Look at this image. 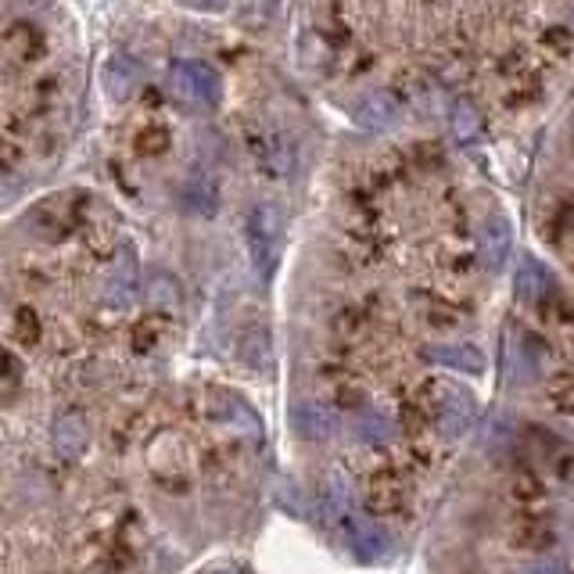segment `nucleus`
<instances>
[{"label": "nucleus", "instance_id": "nucleus-1", "mask_svg": "<svg viewBox=\"0 0 574 574\" xmlns=\"http://www.w3.org/2000/svg\"><path fill=\"white\" fill-rule=\"evenodd\" d=\"M147 470H152L155 484L176 495L190 492V484H195V456H190V446L180 435L161 431L147 441Z\"/></svg>", "mask_w": 574, "mask_h": 574}, {"label": "nucleus", "instance_id": "nucleus-2", "mask_svg": "<svg viewBox=\"0 0 574 574\" xmlns=\"http://www.w3.org/2000/svg\"><path fill=\"white\" fill-rule=\"evenodd\" d=\"M169 94L187 108L209 112L219 105L223 80H219V72L209 62H176L169 69Z\"/></svg>", "mask_w": 574, "mask_h": 574}, {"label": "nucleus", "instance_id": "nucleus-3", "mask_svg": "<svg viewBox=\"0 0 574 574\" xmlns=\"http://www.w3.org/2000/svg\"><path fill=\"white\" fill-rule=\"evenodd\" d=\"M252 158L270 180H288L294 166H299V147L284 129H259L252 137Z\"/></svg>", "mask_w": 574, "mask_h": 574}, {"label": "nucleus", "instance_id": "nucleus-4", "mask_svg": "<svg viewBox=\"0 0 574 574\" xmlns=\"http://www.w3.org/2000/svg\"><path fill=\"white\" fill-rule=\"evenodd\" d=\"M248 248H252L255 267L270 273L276 252H281V216H276L273 205H255L252 216H248Z\"/></svg>", "mask_w": 574, "mask_h": 574}, {"label": "nucleus", "instance_id": "nucleus-5", "mask_svg": "<svg viewBox=\"0 0 574 574\" xmlns=\"http://www.w3.org/2000/svg\"><path fill=\"white\" fill-rule=\"evenodd\" d=\"M363 503L377 518H395L406 507V484L399 470H374L371 481H366V495Z\"/></svg>", "mask_w": 574, "mask_h": 574}, {"label": "nucleus", "instance_id": "nucleus-6", "mask_svg": "<svg viewBox=\"0 0 574 574\" xmlns=\"http://www.w3.org/2000/svg\"><path fill=\"white\" fill-rule=\"evenodd\" d=\"M201 417H209V420H219V424H227V428L233 431H259V424L252 417V409H248L238 395H227V392H201Z\"/></svg>", "mask_w": 574, "mask_h": 574}, {"label": "nucleus", "instance_id": "nucleus-7", "mask_svg": "<svg viewBox=\"0 0 574 574\" xmlns=\"http://www.w3.org/2000/svg\"><path fill=\"white\" fill-rule=\"evenodd\" d=\"M48 51V40H43V29L33 22H11L4 33V54L11 58V65H33Z\"/></svg>", "mask_w": 574, "mask_h": 574}, {"label": "nucleus", "instance_id": "nucleus-8", "mask_svg": "<svg viewBox=\"0 0 574 574\" xmlns=\"http://www.w3.org/2000/svg\"><path fill=\"white\" fill-rule=\"evenodd\" d=\"M470 417H474V406H470L467 395L460 392H446L438 388V406H435V428L446 435V438H456L470 428Z\"/></svg>", "mask_w": 574, "mask_h": 574}, {"label": "nucleus", "instance_id": "nucleus-9", "mask_svg": "<svg viewBox=\"0 0 574 574\" xmlns=\"http://www.w3.org/2000/svg\"><path fill=\"white\" fill-rule=\"evenodd\" d=\"M513 291H518V299L524 305H542L556 291V284H553V276H550L546 267H539L535 259H524L518 276H513Z\"/></svg>", "mask_w": 574, "mask_h": 574}, {"label": "nucleus", "instance_id": "nucleus-10", "mask_svg": "<svg viewBox=\"0 0 574 574\" xmlns=\"http://www.w3.org/2000/svg\"><path fill=\"white\" fill-rule=\"evenodd\" d=\"M356 123L363 129H374V134H380V129L399 123V101H395L392 94H385V91L366 94L356 105Z\"/></svg>", "mask_w": 574, "mask_h": 574}, {"label": "nucleus", "instance_id": "nucleus-11", "mask_svg": "<svg viewBox=\"0 0 574 574\" xmlns=\"http://www.w3.org/2000/svg\"><path fill=\"white\" fill-rule=\"evenodd\" d=\"M513 546L546 553L556 546V524L550 518H535V513H524V518L513 521Z\"/></svg>", "mask_w": 574, "mask_h": 574}, {"label": "nucleus", "instance_id": "nucleus-12", "mask_svg": "<svg viewBox=\"0 0 574 574\" xmlns=\"http://www.w3.org/2000/svg\"><path fill=\"white\" fill-rule=\"evenodd\" d=\"M294 428H299L302 438L323 441V438L334 435L337 420H334V414L323 403H302L299 409H294Z\"/></svg>", "mask_w": 574, "mask_h": 574}, {"label": "nucleus", "instance_id": "nucleus-13", "mask_svg": "<svg viewBox=\"0 0 574 574\" xmlns=\"http://www.w3.org/2000/svg\"><path fill=\"white\" fill-rule=\"evenodd\" d=\"M33 219L36 227L48 230V238H62V233H69L80 223V209H72L69 198H51L48 205H40Z\"/></svg>", "mask_w": 574, "mask_h": 574}, {"label": "nucleus", "instance_id": "nucleus-14", "mask_svg": "<svg viewBox=\"0 0 574 574\" xmlns=\"http://www.w3.org/2000/svg\"><path fill=\"white\" fill-rule=\"evenodd\" d=\"M140 288V270H137V259L134 255H123V262L108 273V284H105V294L112 305H126L134 302V294Z\"/></svg>", "mask_w": 574, "mask_h": 574}, {"label": "nucleus", "instance_id": "nucleus-15", "mask_svg": "<svg viewBox=\"0 0 574 574\" xmlns=\"http://www.w3.org/2000/svg\"><path fill=\"white\" fill-rule=\"evenodd\" d=\"M54 446L62 449L65 456H80L86 446H91V428L80 414H62L54 420Z\"/></svg>", "mask_w": 574, "mask_h": 574}, {"label": "nucleus", "instance_id": "nucleus-16", "mask_svg": "<svg viewBox=\"0 0 574 574\" xmlns=\"http://www.w3.org/2000/svg\"><path fill=\"white\" fill-rule=\"evenodd\" d=\"M507 252H510V227H507V219H499V216L484 219V223H481V255H484V262H489L492 270L503 267Z\"/></svg>", "mask_w": 574, "mask_h": 574}, {"label": "nucleus", "instance_id": "nucleus-17", "mask_svg": "<svg viewBox=\"0 0 574 574\" xmlns=\"http://www.w3.org/2000/svg\"><path fill=\"white\" fill-rule=\"evenodd\" d=\"M105 86H108V97L115 101H126L129 94L140 86V72L129 58H112L108 69H105Z\"/></svg>", "mask_w": 574, "mask_h": 574}, {"label": "nucleus", "instance_id": "nucleus-18", "mask_svg": "<svg viewBox=\"0 0 574 574\" xmlns=\"http://www.w3.org/2000/svg\"><path fill=\"white\" fill-rule=\"evenodd\" d=\"M184 205L190 212H205V216H212L216 212V205H219V187L209 173H201V176H190L187 187H184Z\"/></svg>", "mask_w": 574, "mask_h": 574}, {"label": "nucleus", "instance_id": "nucleus-19", "mask_svg": "<svg viewBox=\"0 0 574 574\" xmlns=\"http://www.w3.org/2000/svg\"><path fill=\"white\" fill-rule=\"evenodd\" d=\"M431 359L438 363H446L449 371H463V374H481L484 371V359H481V352L474 345H438L428 352Z\"/></svg>", "mask_w": 574, "mask_h": 574}, {"label": "nucleus", "instance_id": "nucleus-20", "mask_svg": "<svg viewBox=\"0 0 574 574\" xmlns=\"http://www.w3.org/2000/svg\"><path fill=\"white\" fill-rule=\"evenodd\" d=\"M449 126L456 140H474L481 134V112L470 97H456L449 105Z\"/></svg>", "mask_w": 574, "mask_h": 574}, {"label": "nucleus", "instance_id": "nucleus-21", "mask_svg": "<svg viewBox=\"0 0 574 574\" xmlns=\"http://www.w3.org/2000/svg\"><path fill=\"white\" fill-rule=\"evenodd\" d=\"M356 435L363 441H374V446H385L395 438V424L380 414V409H359L356 414Z\"/></svg>", "mask_w": 574, "mask_h": 574}, {"label": "nucleus", "instance_id": "nucleus-22", "mask_svg": "<svg viewBox=\"0 0 574 574\" xmlns=\"http://www.w3.org/2000/svg\"><path fill=\"white\" fill-rule=\"evenodd\" d=\"M8 334L14 337V342L19 345H36L40 342V334H43V327H40V313L33 305H19L11 313V323H8Z\"/></svg>", "mask_w": 574, "mask_h": 574}, {"label": "nucleus", "instance_id": "nucleus-23", "mask_svg": "<svg viewBox=\"0 0 574 574\" xmlns=\"http://www.w3.org/2000/svg\"><path fill=\"white\" fill-rule=\"evenodd\" d=\"M166 334H169V323H166V316H147V320H140L137 327H134V352H152V348H158L161 342H166Z\"/></svg>", "mask_w": 574, "mask_h": 574}, {"label": "nucleus", "instance_id": "nucleus-24", "mask_svg": "<svg viewBox=\"0 0 574 574\" xmlns=\"http://www.w3.org/2000/svg\"><path fill=\"white\" fill-rule=\"evenodd\" d=\"M510 492H513L518 503L528 507V503H539V499L546 495V484H542V478L535 474V470H518V478H513Z\"/></svg>", "mask_w": 574, "mask_h": 574}, {"label": "nucleus", "instance_id": "nucleus-25", "mask_svg": "<svg viewBox=\"0 0 574 574\" xmlns=\"http://www.w3.org/2000/svg\"><path fill=\"white\" fill-rule=\"evenodd\" d=\"M417 309H420V316L435 323V327H456V309L446 305L441 299H428V294H420L417 299Z\"/></svg>", "mask_w": 574, "mask_h": 574}, {"label": "nucleus", "instance_id": "nucleus-26", "mask_svg": "<svg viewBox=\"0 0 574 574\" xmlns=\"http://www.w3.org/2000/svg\"><path fill=\"white\" fill-rule=\"evenodd\" d=\"M546 399L561 409V414H574V377L571 374L553 377L550 388H546Z\"/></svg>", "mask_w": 574, "mask_h": 574}, {"label": "nucleus", "instance_id": "nucleus-27", "mask_svg": "<svg viewBox=\"0 0 574 574\" xmlns=\"http://www.w3.org/2000/svg\"><path fill=\"white\" fill-rule=\"evenodd\" d=\"M166 147H169V129L166 126L152 123V126H144L137 134V152L140 155H161Z\"/></svg>", "mask_w": 574, "mask_h": 574}, {"label": "nucleus", "instance_id": "nucleus-28", "mask_svg": "<svg viewBox=\"0 0 574 574\" xmlns=\"http://www.w3.org/2000/svg\"><path fill=\"white\" fill-rule=\"evenodd\" d=\"M19 359H14V352H8V356H4V395H8V399H11V395L14 392H19Z\"/></svg>", "mask_w": 574, "mask_h": 574}, {"label": "nucleus", "instance_id": "nucleus-29", "mask_svg": "<svg viewBox=\"0 0 574 574\" xmlns=\"http://www.w3.org/2000/svg\"><path fill=\"white\" fill-rule=\"evenodd\" d=\"M184 4L195 8V11H209V14H216V11H227L230 0H184Z\"/></svg>", "mask_w": 574, "mask_h": 574}, {"label": "nucleus", "instance_id": "nucleus-30", "mask_svg": "<svg viewBox=\"0 0 574 574\" xmlns=\"http://www.w3.org/2000/svg\"><path fill=\"white\" fill-rule=\"evenodd\" d=\"M528 574H564V567H561V561H539L528 567Z\"/></svg>", "mask_w": 574, "mask_h": 574}, {"label": "nucleus", "instance_id": "nucleus-31", "mask_svg": "<svg viewBox=\"0 0 574 574\" xmlns=\"http://www.w3.org/2000/svg\"><path fill=\"white\" fill-rule=\"evenodd\" d=\"M532 348H542V342H539V337H532ZM524 356L532 359V363H542V352H524Z\"/></svg>", "mask_w": 574, "mask_h": 574}, {"label": "nucleus", "instance_id": "nucleus-32", "mask_svg": "<svg viewBox=\"0 0 574 574\" xmlns=\"http://www.w3.org/2000/svg\"><path fill=\"white\" fill-rule=\"evenodd\" d=\"M571 25H574V14H571Z\"/></svg>", "mask_w": 574, "mask_h": 574}, {"label": "nucleus", "instance_id": "nucleus-33", "mask_svg": "<svg viewBox=\"0 0 574 574\" xmlns=\"http://www.w3.org/2000/svg\"><path fill=\"white\" fill-rule=\"evenodd\" d=\"M571 129H574V119H571Z\"/></svg>", "mask_w": 574, "mask_h": 574}]
</instances>
